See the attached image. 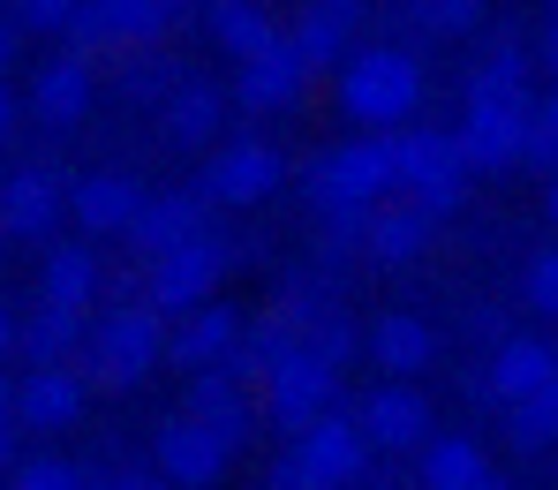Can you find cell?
<instances>
[{
    "label": "cell",
    "instance_id": "1",
    "mask_svg": "<svg viewBox=\"0 0 558 490\" xmlns=\"http://www.w3.org/2000/svg\"><path fill=\"white\" fill-rule=\"evenodd\" d=\"M159 363H167V317L151 302H106L92 324H84V355H76V378L84 385L129 392V385H144Z\"/></svg>",
    "mask_w": 558,
    "mask_h": 490
},
{
    "label": "cell",
    "instance_id": "2",
    "mask_svg": "<svg viewBox=\"0 0 558 490\" xmlns=\"http://www.w3.org/2000/svg\"><path fill=\"white\" fill-rule=\"evenodd\" d=\"M529 121H536L529 84H498V76L475 69V76H468L461 128H453L461 167H468V174H506V167H521V151H529Z\"/></svg>",
    "mask_w": 558,
    "mask_h": 490
},
{
    "label": "cell",
    "instance_id": "3",
    "mask_svg": "<svg viewBox=\"0 0 558 490\" xmlns=\"http://www.w3.org/2000/svg\"><path fill=\"white\" fill-rule=\"evenodd\" d=\"M340 106H348V121H363L371 136L408 128L415 106H423V61H415L408 46H355V53L340 61Z\"/></svg>",
    "mask_w": 558,
    "mask_h": 490
},
{
    "label": "cell",
    "instance_id": "4",
    "mask_svg": "<svg viewBox=\"0 0 558 490\" xmlns=\"http://www.w3.org/2000/svg\"><path fill=\"white\" fill-rule=\"evenodd\" d=\"M385 151H392V196H400V204H415L430 226H438L446 211H461L468 167H461L453 128H392Z\"/></svg>",
    "mask_w": 558,
    "mask_h": 490
},
{
    "label": "cell",
    "instance_id": "5",
    "mask_svg": "<svg viewBox=\"0 0 558 490\" xmlns=\"http://www.w3.org/2000/svg\"><path fill=\"white\" fill-rule=\"evenodd\" d=\"M302 189L317 204V219H371L377 204L392 196V151H385V136L332 144V151L302 174Z\"/></svg>",
    "mask_w": 558,
    "mask_h": 490
},
{
    "label": "cell",
    "instance_id": "6",
    "mask_svg": "<svg viewBox=\"0 0 558 490\" xmlns=\"http://www.w3.org/2000/svg\"><path fill=\"white\" fill-rule=\"evenodd\" d=\"M189 23V0H76L69 23V53H136V46H167Z\"/></svg>",
    "mask_w": 558,
    "mask_h": 490
},
{
    "label": "cell",
    "instance_id": "7",
    "mask_svg": "<svg viewBox=\"0 0 558 490\" xmlns=\"http://www.w3.org/2000/svg\"><path fill=\"white\" fill-rule=\"evenodd\" d=\"M227 265H234V242H227V234H196V242H182V249H167V257L144 265V302L174 324V317L196 309V302L219 294Z\"/></svg>",
    "mask_w": 558,
    "mask_h": 490
},
{
    "label": "cell",
    "instance_id": "8",
    "mask_svg": "<svg viewBox=\"0 0 558 490\" xmlns=\"http://www.w3.org/2000/svg\"><path fill=\"white\" fill-rule=\"evenodd\" d=\"M332 400H340V370H325L310 347H294L287 363H272L265 378H257V415L272 422V430H310L317 415H332Z\"/></svg>",
    "mask_w": 558,
    "mask_h": 490
},
{
    "label": "cell",
    "instance_id": "9",
    "mask_svg": "<svg viewBox=\"0 0 558 490\" xmlns=\"http://www.w3.org/2000/svg\"><path fill=\"white\" fill-rule=\"evenodd\" d=\"M287 182V159H279L265 136H234V144H211V167H204V204L211 211H250Z\"/></svg>",
    "mask_w": 558,
    "mask_h": 490
},
{
    "label": "cell",
    "instance_id": "10",
    "mask_svg": "<svg viewBox=\"0 0 558 490\" xmlns=\"http://www.w3.org/2000/svg\"><path fill=\"white\" fill-rule=\"evenodd\" d=\"M287 461H294L302 490H348L355 476H371V461H377V453L363 445L355 415H317L310 430H294Z\"/></svg>",
    "mask_w": 558,
    "mask_h": 490
},
{
    "label": "cell",
    "instance_id": "11",
    "mask_svg": "<svg viewBox=\"0 0 558 490\" xmlns=\"http://www.w3.org/2000/svg\"><path fill=\"white\" fill-rule=\"evenodd\" d=\"M371 15V0H302L294 15H287V53L310 69V76H325V69H340L348 53H355V23Z\"/></svg>",
    "mask_w": 558,
    "mask_h": 490
},
{
    "label": "cell",
    "instance_id": "12",
    "mask_svg": "<svg viewBox=\"0 0 558 490\" xmlns=\"http://www.w3.org/2000/svg\"><path fill=\"white\" fill-rule=\"evenodd\" d=\"M196 234H211V204L204 189H144L136 204V219H129V249H136V265H151V257H167V249H182Z\"/></svg>",
    "mask_w": 558,
    "mask_h": 490
},
{
    "label": "cell",
    "instance_id": "13",
    "mask_svg": "<svg viewBox=\"0 0 558 490\" xmlns=\"http://www.w3.org/2000/svg\"><path fill=\"white\" fill-rule=\"evenodd\" d=\"M558 378V347L551 340H536V332H506L498 347H490V370L475 378V400H490V407H521V400H536V392Z\"/></svg>",
    "mask_w": 558,
    "mask_h": 490
},
{
    "label": "cell",
    "instance_id": "14",
    "mask_svg": "<svg viewBox=\"0 0 558 490\" xmlns=\"http://www.w3.org/2000/svg\"><path fill=\"white\" fill-rule=\"evenodd\" d=\"M355 430L377 461H400V453H423L430 445V400L415 385H377L363 407H355Z\"/></svg>",
    "mask_w": 558,
    "mask_h": 490
},
{
    "label": "cell",
    "instance_id": "15",
    "mask_svg": "<svg viewBox=\"0 0 558 490\" xmlns=\"http://www.w3.org/2000/svg\"><path fill=\"white\" fill-rule=\"evenodd\" d=\"M242 324H250V317H242L234 302H219V294H211V302H196L189 317H174V324H167V363H174L182 378L219 370V363L242 347Z\"/></svg>",
    "mask_w": 558,
    "mask_h": 490
},
{
    "label": "cell",
    "instance_id": "16",
    "mask_svg": "<svg viewBox=\"0 0 558 490\" xmlns=\"http://www.w3.org/2000/svg\"><path fill=\"white\" fill-rule=\"evenodd\" d=\"M151 453H159V483L167 490H211L219 476H227V461H234V445L211 438V430L189 422V415H167V422H159Z\"/></svg>",
    "mask_w": 558,
    "mask_h": 490
},
{
    "label": "cell",
    "instance_id": "17",
    "mask_svg": "<svg viewBox=\"0 0 558 490\" xmlns=\"http://www.w3.org/2000/svg\"><path fill=\"white\" fill-rule=\"evenodd\" d=\"M61 219H69V182H61L53 167H15V174L0 182V234L46 242Z\"/></svg>",
    "mask_w": 558,
    "mask_h": 490
},
{
    "label": "cell",
    "instance_id": "18",
    "mask_svg": "<svg viewBox=\"0 0 558 490\" xmlns=\"http://www.w3.org/2000/svg\"><path fill=\"white\" fill-rule=\"evenodd\" d=\"M92 91H98V76H92L84 53H46L38 76H31V113H38L46 128H76V121L92 113Z\"/></svg>",
    "mask_w": 558,
    "mask_h": 490
},
{
    "label": "cell",
    "instance_id": "19",
    "mask_svg": "<svg viewBox=\"0 0 558 490\" xmlns=\"http://www.w3.org/2000/svg\"><path fill=\"white\" fill-rule=\"evenodd\" d=\"M136 204H144V182L121 174V167H98V174H84V182H69V219H76L92 242L98 234H129Z\"/></svg>",
    "mask_w": 558,
    "mask_h": 490
},
{
    "label": "cell",
    "instance_id": "20",
    "mask_svg": "<svg viewBox=\"0 0 558 490\" xmlns=\"http://www.w3.org/2000/svg\"><path fill=\"white\" fill-rule=\"evenodd\" d=\"M204 30H211V46H219L234 69L257 61V53H272L279 38H287L279 8H265V0H204Z\"/></svg>",
    "mask_w": 558,
    "mask_h": 490
},
{
    "label": "cell",
    "instance_id": "21",
    "mask_svg": "<svg viewBox=\"0 0 558 490\" xmlns=\"http://www.w3.org/2000/svg\"><path fill=\"white\" fill-rule=\"evenodd\" d=\"M189 422H204L211 438H227V445H242L250 438V422H257V400H250V385L219 363V370H196L189 378Z\"/></svg>",
    "mask_w": 558,
    "mask_h": 490
},
{
    "label": "cell",
    "instance_id": "22",
    "mask_svg": "<svg viewBox=\"0 0 558 490\" xmlns=\"http://www.w3.org/2000/svg\"><path fill=\"white\" fill-rule=\"evenodd\" d=\"M98 294H106V265H98V249H92V242H53L46 265H38V302L92 317Z\"/></svg>",
    "mask_w": 558,
    "mask_h": 490
},
{
    "label": "cell",
    "instance_id": "23",
    "mask_svg": "<svg viewBox=\"0 0 558 490\" xmlns=\"http://www.w3.org/2000/svg\"><path fill=\"white\" fill-rule=\"evenodd\" d=\"M159 128H167V144H174V151L219 144V128H227V91H219V84H204V76H182L174 91L159 98Z\"/></svg>",
    "mask_w": 558,
    "mask_h": 490
},
{
    "label": "cell",
    "instance_id": "24",
    "mask_svg": "<svg viewBox=\"0 0 558 490\" xmlns=\"http://www.w3.org/2000/svg\"><path fill=\"white\" fill-rule=\"evenodd\" d=\"M84 400H92V385L76 378V363L31 370V378L15 385V422H23V430H69V422L84 415Z\"/></svg>",
    "mask_w": 558,
    "mask_h": 490
},
{
    "label": "cell",
    "instance_id": "25",
    "mask_svg": "<svg viewBox=\"0 0 558 490\" xmlns=\"http://www.w3.org/2000/svg\"><path fill=\"white\" fill-rule=\"evenodd\" d=\"M302 91H310V69L287 53V38H279L272 53H257V61L234 69V106L242 113H287Z\"/></svg>",
    "mask_w": 558,
    "mask_h": 490
},
{
    "label": "cell",
    "instance_id": "26",
    "mask_svg": "<svg viewBox=\"0 0 558 490\" xmlns=\"http://www.w3.org/2000/svg\"><path fill=\"white\" fill-rule=\"evenodd\" d=\"M84 324H92V317L38 302L31 317H15V355H23L31 370H61V363H76V355H84Z\"/></svg>",
    "mask_w": 558,
    "mask_h": 490
},
{
    "label": "cell",
    "instance_id": "27",
    "mask_svg": "<svg viewBox=\"0 0 558 490\" xmlns=\"http://www.w3.org/2000/svg\"><path fill=\"white\" fill-rule=\"evenodd\" d=\"M430 234H438V226H430L415 204H392V196H385L371 219H363V257L385 265V272H400V265H415V257L430 249Z\"/></svg>",
    "mask_w": 558,
    "mask_h": 490
},
{
    "label": "cell",
    "instance_id": "28",
    "mask_svg": "<svg viewBox=\"0 0 558 490\" xmlns=\"http://www.w3.org/2000/svg\"><path fill=\"white\" fill-rule=\"evenodd\" d=\"M363 347H371L377 370H385V378L400 385V378L430 370V355H438V332H430V324H423L415 309H392V317H377V324H371V340H363Z\"/></svg>",
    "mask_w": 558,
    "mask_h": 490
},
{
    "label": "cell",
    "instance_id": "29",
    "mask_svg": "<svg viewBox=\"0 0 558 490\" xmlns=\"http://www.w3.org/2000/svg\"><path fill=\"white\" fill-rule=\"evenodd\" d=\"M483 476H490V461H483V445L461 438V430H453V438H430V445L415 453V483L423 490H475Z\"/></svg>",
    "mask_w": 558,
    "mask_h": 490
},
{
    "label": "cell",
    "instance_id": "30",
    "mask_svg": "<svg viewBox=\"0 0 558 490\" xmlns=\"http://www.w3.org/2000/svg\"><path fill=\"white\" fill-rule=\"evenodd\" d=\"M113 61H121V98H129V106H159V98L189 76L167 46H136V53H113Z\"/></svg>",
    "mask_w": 558,
    "mask_h": 490
},
{
    "label": "cell",
    "instance_id": "31",
    "mask_svg": "<svg viewBox=\"0 0 558 490\" xmlns=\"http://www.w3.org/2000/svg\"><path fill=\"white\" fill-rule=\"evenodd\" d=\"M506 445H513V453H551L558 445V378L536 392V400L506 407Z\"/></svg>",
    "mask_w": 558,
    "mask_h": 490
},
{
    "label": "cell",
    "instance_id": "32",
    "mask_svg": "<svg viewBox=\"0 0 558 490\" xmlns=\"http://www.w3.org/2000/svg\"><path fill=\"white\" fill-rule=\"evenodd\" d=\"M400 15L423 30V38H475L490 15H483V0H400Z\"/></svg>",
    "mask_w": 558,
    "mask_h": 490
},
{
    "label": "cell",
    "instance_id": "33",
    "mask_svg": "<svg viewBox=\"0 0 558 490\" xmlns=\"http://www.w3.org/2000/svg\"><path fill=\"white\" fill-rule=\"evenodd\" d=\"M521 167H544V174H558V84L536 98V121H529V151H521Z\"/></svg>",
    "mask_w": 558,
    "mask_h": 490
},
{
    "label": "cell",
    "instance_id": "34",
    "mask_svg": "<svg viewBox=\"0 0 558 490\" xmlns=\"http://www.w3.org/2000/svg\"><path fill=\"white\" fill-rule=\"evenodd\" d=\"M521 302H529L536 317H558V249H536V257L521 265Z\"/></svg>",
    "mask_w": 558,
    "mask_h": 490
},
{
    "label": "cell",
    "instance_id": "35",
    "mask_svg": "<svg viewBox=\"0 0 558 490\" xmlns=\"http://www.w3.org/2000/svg\"><path fill=\"white\" fill-rule=\"evenodd\" d=\"M15 490H92V476H84L76 461L38 453V461H23V468H15Z\"/></svg>",
    "mask_w": 558,
    "mask_h": 490
},
{
    "label": "cell",
    "instance_id": "36",
    "mask_svg": "<svg viewBox=\"0 0 558 490\" xmlns=\"http://www.w3.org/2000/svg\"><path fill=\"white\" fill-rule=\"evenodd\" d=\"M15 30H38V38H69V23H76V0H15V15H8Z\"/></svg>",
    "mask_w": 558,
    "mask_h": 490
},
{
    "label": "cell",
    "instance_id": "37",
    "mask_svg": "<svg viewBox=\"0 0 558 490\" xmlns=\"http://www.w3.org/2000/svg\"><path fill=\"white\" fill-rule=\"evenodd\" d=\"M468 332H475L483 347H498V340H506V309H468Z\"/></svg>",
    "mask_w": 558,
    "mask_h": 490
},
{
    "label": "cell",
    "instance_id": "38",
    "mask_svg": "<svg viewBox=\"0 0 558 490\" xmlns=\"http://www.w3.org/2000/svg\"><path fill=\"white\" fill-rule=\"evenodd\" d=\"M15 53H23V30H15V23H8V15H0V76H8V69H15Z\"/></svg>",
    "mask_w": 558,
    "mask_h": 490
},
{
    "label": "cell",
    "instance_id": "39",
    "mask_svg": "<svg viewBox=\"0 0 558 490\" xmlns=\"http://www.w3.org/2000/svg\"><path fill=\"white\" fill-rule=\"evenodd\" d=\"M92 490H167V483H159V476H98Z\"/></svg>",
    "mask_w": 558,
    "mask_h": 490
},
{
    "label": "cell",
    "instance_id": "40",
    "mask_svg": "<svg viewBox=\"0 0 558 490\" xmlns=\"http://www.w3.org/2000/svg\"><path fill=\"white\" fill-rule=\"evenodd\" d=\"M265 490H302V476H294V461H287V453L272 461V476H265Z\"/></svg>",
    "mask_w": 558,
    "mask_h": 490
},
{
    "label": "cell",
    "instance_id": "41",
    "mask_svg": "<svg viewBox=\"0 0 558 490\" xmlns=\"http://www.w3.org/2000/svg\"><path fill=\"white\" fill-rule=\"evenodd\" d=\"M15 113H23V106H15V91H8V76H0V144L15 136Z\"/></svg>",
    "mask_w": 558,
    "mask_h": 490
},
{
    "label": "cell",
    "instance_id": "42",
    "mask_svg": "<svg viewBox=\"0 0 558 490\" xmlns=\"http://www.w3.org/2000/svg\"><path fill=\"white\" fill-rule=\"evenodd\" d=\"M15 355V317H8V302H0V363Z\"/></svg>",
    "mask_w": 558,
    "mask_h": 490
},
{
    "label": "cell",
    "instance_id": "43",
    "mask_svg": "<svg viewBox=\"0 0 558 490\" xmlns=\"http://www.w3.org/2000/svg\"><path fill=\"white\" fill-rule=\"evenodd\" d=\"M536 61H544V69H551V76H558V23H551V30H544V46H536Z\"/></svg>",
    "mask_w": 558,
    "mask_h": 490
},
{
    "label": "cell",
    "instance_id": "44",
    "mask_svg": "<svg viewBox=\"0 0 558 490\" xmlns=\"http://www.w3.org/2000/svg\"><path fill=\"white\" fill-rule=\"evenodd\" d=\"M544 211H551V226H558V174H551V189H544Z\"/></svg>",
    "mask_w": 558,
    "mask_h": 490
},
{
    "label": "cell",
    "instance_id": "45",
    "mask_svg": "<svg viewBox=\"0 0 558 490\" xmlns=\"http://www.w3.org/2000/svg\"><path fill=\"white\" fill-rule=\"evenodd\" d=\"M475 490H513V483H506V476H483V483H475Z\"/></svg>",
    "mask_w": 558,
    "mask_h": 490
},
{
    "label": "cell",
    "instance_id": "46",
    "mask_svg": "<svg viewBox=\"0 0 558 490\" xmlns=\"http://www.w3.org/2000/svg\"><path fill=\"white\" fill-rule=\"evenodd\" d=\"M265 8H272V0H265Z\"/></svg>",
    "mask_w": 558,
    "mask_h": 490
}]
</instances>
